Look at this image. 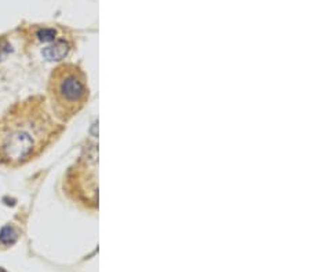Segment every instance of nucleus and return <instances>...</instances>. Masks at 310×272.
<instances>
[{
	"mask_svg": "<svg viewBox=\"0 0 310 272\" xmlns=\"http://www.w3.org/2000/svg\"><path fill=\"white\" fill-rule=\"evenodd\" d=\"M44 102L32 98L17 104L0 124V161L19 167L37 157L58 135Z\"/></svg>",
	"mask_w": 310,
	"mask_h": 272,
	"instance_id": "obj_1",
	"label": "nucleus"
},
{
	"mask_svg": "<svg viewBox=\"0 0 310 272\" xmlns=\"http://www.w3.org/2000/svg\"><path fill=\"white\" fill-rule=\"evenodd\" d=\"M49 92L57 117L72 119L86 106L90 96L86 73L73 64L58 66L51 73Z\"/></svg>",
	"mask_w": 310,
	"mask_h": 272,
	"instance_id": "obj_2",
	"label": "nucleus"
},
{
	"mask_svg": "<svg viewBox=\"0 0 310 272\" xmlns=\"http://www.w3.org/2000/svg\"><path fill=\"white\" fill-rule=\"evenodd\" d=\"M69 52V44L65 40H58L43 50V56L47 61H61Z\"/></svg>",
	"mask_w": 310,
	"mask_h": 272,
	"instance_id": "obj_3",
	"label": "nucleus"
},
{
	"mask_svg": "<svg viewBox=\"0 0 310 272\" xmlns=\"http://www.w3.org/2000/svg\"><path fill=\"white\" fill-rule=\"evenodd\" d=\"M18 239V232L13 225H6L0 230V242L3 245H14Z\"/></svg>",
	"mask_w": 310,
	"mask_h": 272,
	"instance_id": "obj_4",
	"label": "nucleus"
},
{
	"mask_svg": "<svg viewBox=\"0 0 310 272\" xmlns=\"http://www.w3.org/2000/svg\"><path fill=\"white\" fill-rule=\"evenodd\" d=\"M55 34H57V32L54 29L46 28V29H41L37 32V37L40 41H51L55 39Z\"/></svg>",
	"mask_w": 310,
	"mask_h": 272,
	"instance_id": "obj_5",
	"label": "nucleus"
},
{
	"mask_svg": "<svg viewBox=\"0 0 310 272\" xmlns=\"http://www.w3.org/2000/svg\"><path fill=\"white\" fill-rule=\"evenodd\" d=\"M10 52H11V46L6 40H0V62L4 61Z\"/></svg>",
	"mask_w": 310,
	"mask_h": 272,
	"instance_id": "obj_6",
	"label": "nucleus"
}]
</instances>
